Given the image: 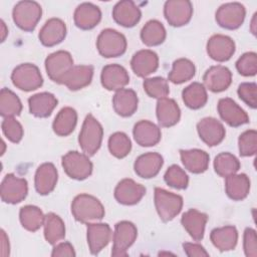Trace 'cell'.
<instances>
[{
  "label": "cell",
  "mask_w": 257,
  "mask_h": 257,
  "mask_svg": "<svg viewBox=\"0 0 257 257\" xmlns=\"http://www.w3.org/2000/svg\"><path fill=\"white\" fill-rule=\"evenodd\" d=\"M71 213L76 221L89 224L101 220L105 211L97 198L88 194H79L71 203Z\"/></svg>",
  "instance_id": "obj_1"
},
{
  "label": "cell",
  "mask_w": 257,
  "mask_h": 257,
  "mask_svg": "<svg viewBox=\"0 0 257 257\" xmlns=\"http://www.w3.org/2000/svg\"><path fill=\"white\" fill-rule=\"evenodd\" d=\"M103 128L99 121L92 114H87L78 136V143L82 152L87 156H93L101 146Z\"/></svg>",
  "instance_id": "obj_2"
},
{
  "label": "cell",
  "mask_w": 257,
  "mask_h": 257,
  "mask_svg": "<svg viewBox=\"0 0 257 257\" xmlns=\"http://www.w3.org/2000/svg\"><path fill=\"white\" fill-rule=\"evenodd\" d=\"M42 15L41 6L30 0L19 1L13 8L12 18L14 23L22 30L33 31Z\"/></svg>",
  "instance_id": "obj_3"
},
{
  "label": "cell",
  "mask_w": 257,
  "mask_h": 257,
  "mask_svg": "<svg viewBox=\"0 0 257 257\" xmlns=\"http://www.w3.org/2000/svg\"><path fill=\"white\" fill-rule=\"evenodd\" d=\"M96 48L99 54L105 58L118 57L126 50V39L117 30L106 28L97 36Z\"/></svg>",
  "instance_id": "obj_4"
},
{
  "label": "cell",
  "mask_w": 257,
  "mask_h": 257,
  "mask_svg": "<svg viewBox=\"0 0 257 257\" xmlns=\"http://www.w3.org/2000/svg\"><path fill=\"white\" fill-rule=\"evenodd\" d=\"M155 206L159 217L164 222L173 220L183 208V198L162 188H155Z\"/></svg>",
  "instance_id": "obj_5"
},
{
  "label": "cell",
  "mask_w": 257,
  "mask_h": 257,
  "mask_svg": "<svg viewBox=\"0 0 257 257\" xmlns=\"http://www.w3.org/2000/svg\"><path fill=\"white\" fill-rule=\"evenodd\" d=\"M14 86L23 91H32L43 84V78L39 68L32 63H21L11 73Z\"/></svg>",
  "instance_id": "obj_6"
},
{
  "label": "cell",
  "mask_w": 257,
  "mask_h": 257,
  "mask_svg": "<svg viewBox=\"0 0 257 257\" xmlns=\"http://www.w3.org/2000/svg\"><path fill=\"white\" fill-rule=\"evenodd\" d=\"M61 165L66 175L74 180H85L92 173V163L88 156L77 151L66 153L61 160Z\"/></svg>",
  "instance_id": "obj_7"
},
{
  "label": "cell",
  "mask_w": 257,
  "mask_h": 257,
  "mask_svg": "<svg viewBox=\"0 0 257 257\" xmlns=\"http://www.w3.org/2000/svg\"><path fill=\"white\" fill-rule=\"evenodd\" d=\"M138 236L136 225L130 221L117 222L114 226L112 235V250L111 255L115 257L126 256L128 248L135 243Z\"/></svg>",
  "instance_id": "obj_8"
},
{
  "label": "cell",
  "mask_w": 257,
  "mask_h": 257,
  "mask_svg": "<svg viewBox=\"0 0 257 257\" xmlns=\"http://www.w3.org/2000/svg\"><path fill=\"white\" fill-rule=\"evenodd\" d=\"M73 66L72 56L65 50L55 51L45 59V69L48 77L59 84H62L64 77Z\"/></svg>",
  "instance_id": "obj_9"
},
{
  "label": "cell",
  "mask_w": 257,
  "mask_h": 257,
  "mask_svg": "<svg viewBox=\"0 0 257 257\" xmlns=\"http://www.w3.org/2000/svg\"><path fill=\"white\" fill-rule=\"evenodd\" d=\"M246 9L239 2H229L221 5L216 11L215 18L219 26L234 30L239 28L245 19Z\"/></svg>",
  "instance_id": "obj_10"
},
{
  "label": "cell",
  "mask_w": 257,
  "mask_h": 257,
  "mask_svg": "<svg viewBox=\"0 0 257 257\" xmlns=\"http://www.w3.org/2000/svg\"><path fill=\"white\" fill-rule=\"evenodd\" d=\"M28 193L27 181L14 174H7L1 183V200L7 204L22 202Z\"/></svg>",
  "instance_id": "obj_11"
},
{
  "label": "cell",
  "mask_w": 257,
  "mask_h": 257,
  "mask_svg": "<svg viewBox=\"0 0 257 257\" xmlns=\"http://www.w3.org/2000/svg\"><path fill=\"white\" fill-rule=\"evenodd\" d=\"M164 15L171 26L186 25L192 18L193 5L188 0H169L164 5Z\"/></svg>",
  "instance_id": "obj_12"
},
{
  "label": "cell",
  "mask_w": 257,
  "mask_h": 257,
  "mask_svg": "<svg viewBox=\"0 0 257 257\" xmlns=\"http://www.w3.org/2000/svg\"><path fill=\"white\" fill-rule=\"evenodd\" d=\"M234 40L223 34L211 36L207 42V53L215 61L224 62L229 60L235 53Z\"/></svg>",
  "instance_id": "obj_13"
},
{
  "label": "cell",
  "mask_w": 257,
  "mask_h": 257,
  "mask_svg": "<svg viewBox=\"0 0 257 257\" xmlns=\"http://www.w3.org/2000/svg\"><path fill=\"white\" fill-rule=\"evenodd\" d=\"M200 139L209 147L219 145L225 138L226 131L221 121L215 117H204L197 123Z\"/></svg>",
  "instance_id": "obj_14"
},
{
  "label": "cell",
  "mask_w": 257,
  "mask_h": 257,
  "mask_svg": "<svg viewBox=\"0 0 257 257\" xmlns=\"http://www.w3.org/2000/svg\"><path fill=\"white\" fill-rule=\"evenodd\" d=\"M205 88L213 92H221L226 90L232 82V72L223 65L211 66L203 75Z\"/></svg>",
  "instance_id": "obj_15"
},
{
  "label": "cell",
  "mask_w": 257,
  "mask_h": 257,
  "mask_svg": "<svg viewBox=\"0 0 257 257\" xmlns=\"http://www.w3.org/2000/svg\"><path fill=\"white\" fill-rule=\"evenodd\" d=\"M146 194V188L132 179L121 180L114 189L115 200L125 206L136 205Z\"/></svg>",
  "instance_id": "obj_16"
},
{
  "label": "cell",
  "mask_w": 257,
  "mask_h": 257,
  "mask_svg": "<svg viewBox=\"0 0 257 257\" xmlns=\"http://www.w3.org/2000/svg\"><path fill=\"white\" fill-rule=\"evenodd\" d=\"M111 229L106 223H89L86 229V238L89 251L92 255H97L107 246L111 239Z\"/></svg>",
  "instance_id": "obj_17"
},
{
  "label": "cell",
  "mask_w": 257,
  "mask_h": 257,
  "mask_svg": "<svg viewBox=\"0 0 257 257\" xmlns=\"http://www.w3.org/2000/svg\"><path fill=\"white\" fill-rule=\"evenodd\" d=\"M218 112L220 117L230 126L237 127L249 122V116L246 111L230 97H224L219 100Z\"/></svg>",
  "instance_id": "obj_18"
},
{
  "label": "cell",
  "mask_w": 257,
  "mask_h": 257,
  "mask_svg": "<svg viewBox=\"0 0 257 257\" xmlns=\"http://www.w3.org/2000/svg\"><path fill=\"white\" fill-rule=\"evenodd\" d=\"M102 86L107 90H119L130 82V75L126 69L116 63L105 65L100 74Z\"/></svg>",
  "instance_id": "obj_19"
},
{
  "label": "cell",
  "mask_w": 257,
  "mask_h": 257,
  "mask_svg": "<svg viewBox=\"0 0 257 257\" xmlns=\"http://www.w3.org/2000/svg\"><path fill=\"white\" fill-rule=\"evenodd\" d=\"M131 67L139 77H147L159 67L158 54L150 49H143L136 52L131 59Z\"/></svg>",
  "instance_id": "obj_20"
},
{
  "label": "cell",
  "mask_w": 257,
  "mask_h": 257,
  "mask_svg": "<svg viewBox=\"0 0 257 257\" xmlns=\"http://www.w3.org/2000/svg\"><path fill=\"white\" fill-rule=\"evenodd\" d=\"M58 173L52 163H43L40 165L34 177L35 190L39 195H48L51 193L57 183Z\"/></svg>",
  "instance_id": "obj_21"
},
{
  "label": "cell",
  "mask_w": 257,
  "mask_h": 257,
  "mask_svg": "<svg viewBox=\"0 0 257 257\" xmlns=\"http://www.w3.org/2000/svg\"><path fill=\"white\" fill-rule=\"evenodd\" d=\"M163 164L164 159L159 153L150 152L137 158L134 164V169L139 177L144 179H151L159 174Z\"/></svg>",
  "instance_id": "obj_22"
},
{
  "label": "cell",
  "mask_w": 257,
  "mask_h": 257,
  "mask_svg": "<svg viewBox=\"0 0 257 257\" xmlns=\"http://www.w3.org/2000/svg\"><path fill=\"white\" fill-rule=\"evenodd\" d=\"M66 36V25L59 18L48 19L39 31L40 42L47 47L59 44Z\"/></svg>",
  "instance_id": "obj_23"
},
{
  "label": "cell",
  "mask_w": 257,
  "mask_h": 257,
  "mask_svg": "<svg viewBox=\"0 0 257 257\" xmlns=\"http://www.w3.org/2000/svg\"><path fill=\"white\" fill-rule=\"evenodd\" d=\"M141 17L142 12L140 8L131 0L119 1L112 9L113 20L123 27H134Z\"/></svg>",
  "instance_id": "obj_24"
},
{
  "label": "cell",
  "mask_w": 257,
  "mask_h": 257,
  "mask_svg": "<svg viewBox=\"0 0 257 257\" xmlns=\"http://www.w3.org/2000/svg\"><path fill=\"white\" fill-rule=\"evenodd\" d=\"M101 19L100 9L88 2L79 4L73 14V20L76 27L82 30H89L95 27Z\"/></svg>",
  "instance_id": "obj_25"
},
{
  "label": "cell",
  "mask_w": 257,
  "mask_h": 257,
  "mask_svg": "<svg viewBox=\"0 0 257 257\" xmlns=\"http://www.w3.org/2000/svg\"><path fill=\"white\" fill-rule=\"evenodd\" d=\"M133 135L136 143L141 147L156 146L162 138L160 127L154 122L146 119H142L135 124Z\"/></svg>",
  "instance_id": "obj_26"
},
{
  "label": "cell",
  "mask_w": 257,
  "mask_h": 257,
  "mask_svg": "<svg viewBox=\"0 0 257 257\" xmlns=\"http://www.w3.org/2000/svg\"><path fill=\"white\" fill-rule=\"evenodd\" d=\"M208 216L196 209L185 212L181 218V223L185 230L195 241H201L204 237Z\"/></svg>",
  "instance_id": "obj_27"
},
{
  "label": "cell",
  "mask_w": 257,
  "mask_h": 257,
  "mask_svg": "<svg viewBox=\"0 0 257 257\" xmlns=\"http://www.w3.org/2000/svg\"><path fill=\"white\" fill-rule=\"evenodd\" d=\"M139 98L135 90L131 88H121L116 90L112 97V106L114 111L123 117L133 115L138 109Z\"/></svg>",
  "instance_id": "obj_28"
},
{
  "label": "cell",
  "mask_w": 257,
  "mask_h": 257,
  "mask_svg": "<svg viewBox=\"0 0 257 257\" xmlns=\"http://www.w3.org/2000/svg\"><path fill=\"white\" fill-rule=\"evenodd\" d=\"M156 113L158 122L163 127H170L177 124L181 117V109L178 103L168 97L158 99Z\"/></svg>",
  "instance_id": "obj_29"
},
{
  "label": "cell",
  "mask_w": 257,
  "mask_h": 257,
  "mask_svg": "<svg viewBox=\"0 0 257 257\" xmlns=\"http://www.w3.org/2000/svg\"><path fill=\"white\" fill-rule=\"evenodd\" d=\"M58 103L57 98L50 92H39L28 98V107L36 117H47Z\"/></svg>",
  "instance_id": "obj_30"
},
{
  "label": "cell",
  "mask_w": 257,
  "mask_h": 257,
  "mask_svg": "<svg viewBox=\"0 0 257 257\" xmlns=\"http://www.w3.org/2000/svg\"><path fill=\"white\" fill-rule=\"evenodd\" d=\"M180 156L185 169L193 174H201L208 169L210 157L203 150H180Z\"/></svg>",
  "instance_id": "obj_31"
},
{
  "label": "cell",
  "mask_w": 257,
  "mask_h": 257,
  "mask_svg": "<svg viewBox=\"0 0 257 257\" xmlns=\"http://www.w3.org/2000/svg\"><path fill=\"white\" fill-rule=\"evenodd\" d=\"M93 76L91 65H74L64 77L62 84L69 90H79L90 84Z\"/></svg>",
  "instance_id": "obj_32"
},
{
  "label": "cell",
  "mask_w": 257,
  "mask_h": 257,
  "mask_svg": "<svg viewBox=\"0 0 257 257\" xmlns=\"http://www.w3.org/2000/svg\"><path fill=\"white\" fill-rule=\"evenodd\" d=\"M225 190L233 201L244 200L250 191V180L246 174H233L226 177Z\"/></svg>",
  "instance_id": "obj_33"
},
{
  "label": "cell",
  "mask_w": 257,
  "mask_h": 257,
  "mask_svg": "<svg viewBox=\"0 0 257 257\" xmlns=\"http://www.w3.org/2000/svg\"><path fill=\"white\" fill-rule=\"evenodd\" d=\"M212 244L220 251L233 250L238 242V231L234 226H224L211 231Z\"/></svg>",
  "instance_id": "obj_34"
},
{
  "label": "cell",
  "mask_w": 257,
  "mask_h": 257,
  "mask_svg": "<svg viewBox=\"0 0 257 257\" xmlns=\"http://www.w3.org/2000/svg\"><path fill=\"white\" fill-rule=\"evenodd\" d=\"M77 123V112L70 106L61 108L56 114L53 122V132L59 137L69 136L75 128Z\"/></svg>",
  "instance_id": "obj_35"
},
{
  "label": "cell",
  "mask_w": 257,
  "mask_h": 257,
  "mask_svg": "<svg viewBox=\"0 0 257 257\" xmlns=\"http://www.w3.org/2000/svg\"><path fill=\"white\" fill-rule=\"evenodd\" d=\"M43 227L44 238L51 245L57 244L65 237L64 222L58 215L54 213H48L45 215Z\"/></svg>",
  "instance_id": "obj_36"
},
{
  "label": "cell",
  "mask_w": 257,
  "mask_h": 257,
  "mask_svg": "<svg viewBox=\"0 0 257 257\" xmlns=\"http://www.w3.org/2000/svg\"><path fill=\"white\" fill-rule=\"evenodd\" d=\"M184 103L191 109H199L203 107L207 100L208 94L205 86L200 82H193L182 91Z\"/></svg>",
  "instance_id": "obj_37"
},
{
  "label": "cell",
  "mask_w": 257,
  "mask_h": 257,
  "mask_svg": "<svg viewBox=\"0 0 257 257\" xmlns=\"http://www.w3.org/2000/svg\"><path fill=\"white\" fill-rule=\"evenodd\" d=\"M195 73L196 67L191 60L187 58H179L173 62L172 69L168 75V80L175 84H181L192 79L195 76Z\"/></svg>",
  "instance_id": "obj_38"
},
{
  "label": "cell",
  "mask_w": 257,
  "mask_h": 257,
  "mask_svg": "<svg viewBox=\"0 0 257 257\" xmlns=\"http://www.w3.org/2000/svg\"><path fill=\"white\" fill-rule=\"evenodd\" d=\"M166 29L162 22L153 19L148 21L141 30V39L147 46H157L166 39Z\"/></svg>",
  "instance_id": "obj_39"
},
{
  "label": "cell",
  "mask_w": 257,
  "mask_h": 257,
  "mask_svg": "<svg viewBox=\"0 0 257 257\" xmlns=\"http://www.w3.org/2000/svg\"><path fill=\"white\" fill-rule=\"evenodd\" d=\"M45 216L40 208L33 205H26L19 211V220L24 229L36 232L43 226Z\"/></svg>",
  "instance_id": "obj_40"
},
{
  "label": "cell",
  "mask_w": 257,
  "mask_h": 257,
  "mask_svg": "<svg viewBox=\"0 0 257 257\" xmlns=\"http://www.w3.org/2000/svg\"><path fill=\"white\" fill-rule=\"evenodd\" d=\"M22 110V103L17 94L9 88H2L0 92V114L1 116L11 117L19 115Z\"/></svg>",
  "instance_id": "obj_41"
},
{
  "label": "cell",
  "mask_w": 257,
  "mask_h": 257,
  "mask_svg": "<svg viewBox=\"0 0 257 257\" xmlns=\"http://www.w3.org/2000/svg\"><path fill=\"white\" fill-rule=\"evenodd\" d=\"M240 169L239 160L231 153L224 152L216 156L214 160V170L220 177L226 178L236 174Z\"/></svg>",
  "instance_id": "obj_42"
},
{
  "label": "cell",
  "mask_w": 257,
  "mask_h": 257,
  "mask_svg": "<svg viewBox=\"0 0 257 257\" xmlns=\"http://www.w3.org/2000/svg\"><path fill=\"white\" fill-rule=\"evenodd\" d=\"M108 150L109 153L117 159L126 157L132 150V143L130 138L121 132L112 134L108 139Z\"/></svg>",
  "instance_id": "obj_43"
},
{
  "label": "cell",
  "mask_w": 257,
  "mask_h": 257,
  "mask_svg": "<svg viewBox=\"0 0 257 257\" xmlns=\"http://www.w3.org/2000/svg\"><path fill=\"white\" fill-rule=\"evenodd\" d=\"M143 86L146 93L153 98L160 99L167 97V95L170 93L168 80L161 76L146 78L144 80Z\"/></svg>",
  "instance_id": "obj_44"
},
{
  "label": "cell",
  "mask_w": 257,
  "mask_h": 257,
  "mask_svg": "<svg viewBox=\"0 0 257 257\" xmlns=\"http://www.w3.org/2000/svg\"><path fill=\"white\" fill-rule=\"evenodd\" d=\"M164 180L167 185L178 190L186 189L189 184L188 175L178 165H172L168 168L164 175Z\"/></svg>",
  "instance_id": "obj_45"
},
{
  "label": "cell",
  "mask_w": 257,
  "mask_h": 257,
  "mask_svg": "<svg viewBox=\"0 0 257 257\" xmlns=\"http://www.w3.org/2000/svg\"><path fill=\"white\" fill-rule=\"evenodd\" d=\"M239 153L242 157L254 156L257 152V133L255 130H247L238 139Z\"/></svg>",
  "instance_id": "obj_46"
},
{
  "label": "cell",
  "mask_w": 257,
  "mask_h": 257,
  "mask_svg": "<svg viewBox=\"0 0 257 257\" xmlns=\"http://www.w3.org/2000/svg\"><path fill=\"white\" fill-rule=\"evenodd\" d=\"M236 68L243 76H254L257 72V54L245 52L236 61Z\"/></svg>",
  "instance_id": "obj_47"
},
{
  "label": "cell",
  "mask_w": 257,
  "mask_h": 257,
  "mask_svg": "<svg viewBox=\"0 0 257 257\" xmlns=\"http://www.w3.org/2000/svg\"><path fill=\"white\" fill-rule=\"evenodd\" d=\"M4 136L12 143L17 144L23 138V127L21 123L13 116L5 117L1 123Z\"/></svg>",
  "instance_id": "obj_48"
},
{
  "label": "cell",
  "mask_w": 257,
  "mask_h": 257,
  "mask_svg": "<svg viewBox=\"0 0 257 257\" xmlns=\"http://www.w3.org/2000/svg\"><path fill=\"white\" fill-rule=\"evenodd\" d=\"M237 93L247 105L251 108L257 106V85L255 82H243L238 86Z\"/></svg>",
  "instance_id": "obj_49"
},
{
  "label": "cell",
  "mask_w": 257,
  "mask_h": 257,
  "mask_svg": "<svg viewBox=\"0 0 257 257\" xmlns=\"http://www.w3.org/2000/svg\"><path fill=\"white\" fill-rule=\"evenodd\" d=\"M243 249L247 257L257 256V238L256 231L252 228H246L243 235Z\"/></svg>",
  "instance_id": "obj_50"
},
{
  "label": "cell",
  "mask_w": 257,
  "mask_h": 257,
  "mask_svg": "<svg viewBox=\"0 0 257 257\" xmlns=\"http://www.w3.org/2000/svg\"><path fill=\"white\" fill-rule=\"evenodd\" d=\"M52 257H63V256H68V257H74L75 256V251L73 246L69 242H61L56 244L51 252Z\"/></svg>",
  "instance_id": "obj_51"
},
{
  "label": "cell",
  "mask_w": 257,
  "mask_h": 257,
  "mask_svg": "<svg viewBox=\"0 0 257 257\" xmlns=\"http://www.w3.org/2000/svg\"><path fill=\"white\" fill-rule=\"evenodd\" d=\"M183 249L187 256L189 257H202V256H209V253L205 250V248L197 243H184Z\"/></svg>",
  "instance_id": "obj_52"
},
{
  "label": "cell",
  "mask_w": 257,
  "mask_h": 257,
  "mask_svg": "<svg viewBox=\"0 0 257 257\" xmlns=\"http://www.w3.org/2000/svg\"><path fill=\"white\" fill-rule=\"evenodd\" d=\"M10 247H9V240L4 230H1V255L6 257L9 255Z\"/></svg>",
  "instance_id": "obj_53"
},
{
  "label": "cell",
  "mask_w": 257,
  "mask_h": 257,
  "mask_svg": "<svg viewBox=\"0 0 257 257\" xmlns=\"http://www.w3.org/2000/svg\"><path fill=\"white\" fill-rule=\"evenodd\" d=\"M1 34H2V37H1V41L3 42L6 38V35L8 34V29L6 28V25L4 23L3 20H1Z\"/></svg>",
  "instance_id": "obj_54"
},
{
  "label": "cell",
  "mask_w": 257,
  "mask_h": 257,
  "mask_svg": "<svg viewBox=\"0 0 257 257\" xmlns=\"http://www.w3.org/2000/svg\"><path fill=\"white\" fill-rule=\"evenodd\" d=\"M250 30L251 32L256 35V13L253 15V18L251 20V25H250Z\"/></svg>",
  "instance_id": "obj_55"
}]
</instances>
